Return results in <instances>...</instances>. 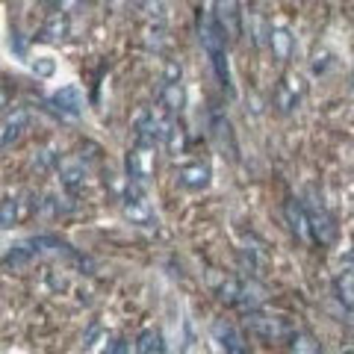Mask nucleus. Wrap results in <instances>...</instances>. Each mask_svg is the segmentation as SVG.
Returning <instances> with one entry per match:
<instances>
[{
	"instance_id": "nucleus-1",
	"label": "nucleus",
	"mask_w": 354,
	"mask_h": 354,
	"mask_svg": "<svg viewBox=\"0 0 354 354\" xmlns=\"http://www.w3.org/2000/svg\"><path fill=\"white\" fill-rule=\"evenodd\" d=\"M201 45L206 56H210V65L215 77H219V83L224 88H231V68H228V54H224V45H228V36H224V30L219 27L213 15H206L201 21Z\"/></svg>"
},
{
	"instance_id": "nucleus-2",
	"label": "nucleus",
	"mask_w": 354,
	"mask_h": 354,
	"mask_svg": "<svg viewBox=\"0 0 354 354\" xmlns=\"http://www.w3.org/2000/svg\"><path fill=\"white\" fill-rule=\"evenodd\" d=\"M121 210L127 215V222L136 224V228H145V231H154L156 228V213L151 201L145 195V186L127 180L124 189H121Z\"/></svg>"
},
{
	"instance_id": "nucleus-3",
	"label": "nucleus",
	"mask_w": 354,
	"mask_h": 354,
	"mask_svg": "<svg viewBox=\"0 0 354 354\" xmlns=\"http://www.w3.org/2000/svg\"><path fill=\"white\" fill-rule=\"evenodd\" d=\"M304 210H307V219H310V231H313V239H319L322 245H331L337 239V219L328 213L322 195L316 189H307V201H304Z\"/></svg>"
},
{
	"instance_id": "nucleus-4",
	"label": "nucleus",
	"mask_w": 354,
	"mask_h": 354,
	"mask_svg": "<svg viewBox=\"0 0 354 354\" xmlns=\"http://www.w3.org/2000/svg\"><path fill=\"white\" fill-rule=\"evenodd\" d=\"M38 210V198L30 192H15V195H6L0 201V228L9 231V228H18L24 224L27 219H33V213Z\"/></svg>"
},
{
	"instance_id": "nucleus-5",
	"label": "nucleus",
	"mask_w": 354,
	"mask_h": 354,
	"mask_svg": "<svg viewBox=\"0 0 354 354\" xmlns=\"http://www.w3.org/2000/svg\"><path fill=\"white\" fill-rule=\"evenodd\" d=\"M180 77H183L180 62L169 59V62H165V71H163V86H160V104L169 115H180L183 104H186V92H183Z\"/></svg>"
},
{
	"instance_id": "nucleus-6",
	"label": "nucleus",
	"mask_w": 354,
	"mask_h": 354,
	"mask_svg": "<svg viewBox=\"0 0 354 354\" xmlns=\"http://www.w3.org/2000/svg\"><path fill=\"white\" fill-rule=\"evenodd\" d=\"M304 95H307V83H304L301 74H287L274 88V106H278L281 115L295 113L304 104Z\"/></svg>"
},
{
	"instance_id": "nucleus-7",
	"label": "nucleus",
	"mask_w": 354,
	"mask_h": 354,
	"mask_svg": "<svg viewBox=\"0 0 354 354\" xmlns=\"http://www.w3.org/2000/svg\"><path fill=\"white\" fill-rule=\"evenodd\" d=\"M154 156L156 148L151 145H133V151L127 154V180L145 186L154 177Z\"/></svg>"
},
{
	"instance_id": "nucleus-8",
	"label": "nucleus",
	"mask_w": 354,
	"mask_h": 354,
	"mask_svg": "<svg viewBox=\"0 0 354 354\" xmlns=\"http://www.w3.org/2000/svg\"><path fill=\"white\" fill-rule=\"evenodd\" d=\"M165 121L169 118L156 115L154 110H145L136 115V124H133V136H136V145H151V148H160L163 145V130H165Z\"/></svg>"
},
{
	"instance_id": "nucleus-9",
	"label": "nucleus",
	"mask_w": 354,
	"mask_h": 354,
	"mask_svg": "<svg viewBox=\"0 0 354 354\" xmlns=\"http://www.w3.org/2000/svg\"><path fill=\"white\" fill-rule=\"evenodd\" d=\"M248 328H251L254 337L263 340V342H281L290 333V328H287V322L283 319L266 316V313H260V310L248 313Z\"/></svg>"
},
{
	"instance_id": "nucleus-10",
	"label": "nucleus",
	"mask_w": 354,
	"mask_h": 354,
	"mask_svg": "<svg viewBox=\"0 0 354 354\" xmlns=\"http://www.w3.org/2000/svg\"><path fill=\"white\" fill-rule=\"evenodd\" d=\"M333 287H337V298L342 301V307L354 310V248H349V251L340 257Z\"/></svg>"
},
{
	"instance_id": "nucleus-11",
	"label": "nucleus",
	"mask_w": 354,
	"mask_h": 354,
	"mask_svg": "<svg viewBox=\"0 0 354 354\" xmlns=\"http://www.w3.org/2000/svg\"><path fill=\"white\" fill-rule=\"evenodd\" d=\"M213 180V172H210V163L204 160H192V163H183L177 169V183L189 192H204Z\"/></svg>"
},
{
	"instance_id": "nucleus-12",
	"label": "nucleus",
	"mask_w": 354,
	"mask_h": 354,
	"mask_svg": "<svg viewBox=\"0 0 354 354\" xmlns=\"http://www.w3.org/2000/svg\"><path fill=\"white\" fill-rule=\"evenodd\" d=\"M213 18L219 21V27L224 30L228 38L242 36V12H239V3H236V0H215Z\"/></svg>"
},
{
	"instance_id": "nucleus-13",
	"label": "nucleus",
	"mask_w": 354,
	"mask_h": 354,
	"mask_svg": "<svg viewBox=\"0 0 354 354\" xmlns=\"http://www.w3.org/2000/svg\"><path fill=\"white\" fill-rule=\"evenodd\" d=\"M213 333H215V342H219L222 354H248V342H245V337L231 322H215Z\"/></svg>"
},
{
	"instance_id": "nucleus-14",
	"label": "nucleus",
	"mask_w": 354,
	"mask_h": 354,
	"mask_svg": "<svg viewBox=\"0 0 354 354\" xmlns=\"http://www.w3.org/2000/svg\"><path fill=\"white\" fill-rule=\"evenodd\" d=\"M283 215H287V224L292 236L298 242H310L313 239V231H310V219H307V210H304V204L298 201H287V206H283Z\"/></svg>"
},
{
	"instance_id": "nucleus-15",
	"label": "nucleus",
	"mask_w": 354,
	"mask_h": 354,
	"mask_svg": "<svg viewBox=\"0 0 354 354\" xmlns=\"http://www.w3.org/2000/svg\"><path fill=\"white\" fill-rule=\"evenodd\" d=\"M51 104L56 106V113L65 115V118H80L83 115V95H80L77 86H62L59 92H54Z\"/></svg>"
},
{
	"instance_id": "nucleus-16",
	"label": "nucleus",
	"mask_w": 354,
	"mask_h": 354,
	"mask_svg": "<svg viewBox=\"0 0 354 354\" xmlns=\"http://www.w3.org/2000/svg\"><path fill=\"white\" fill-rule=\"evenodd\" d=\"M27 127H30V113L27 110L12 113L9 121L3 124V130H0V148H15L27 136Z\"/></svg>"
},
{
	"instance_id": "nucleus-17",
	"label": "nucleus",
	"mask_w": 354,
	"mask_h": 354,
	"mask_svg": "<svg viewBox=\"0 0 354 354\" xmlns=\"http://www.w3.org/2000/svg\"><path fill=\"white\" fill-rule=\"evenodd\" d=\"M86 177H88V172H86V165L80 160H68V163L59 165V183H62L65 192H71V195L77 189H83Z\"/></svg>"
},
{
	"instance_id": "nucleus-18",
	"label": "nucleus",
	"mask_w": 354,
	"mask_h": 354,
	"mask_svg": "<svg viewBox=\"0 0 354 354\" xmlns=\"http://www.w3.org/2000/svg\"><path fill=\"white\" fill-rule=\"evenodd\" d=\"M269 47H272L274 59L287 62V59L292 56V51H295V36L290 33L287 27H274V30H269Z\"/></svg>"
},
{
	"instance_id": "nucleus-19",
	"label": "nucleus",
	"mask_w": 354,
	"mask_h": 354,
	"mask_svg": "<svg viewBox=\"0 0 354 354\" xmlns=\"http://www.w3.org/2000/svg\"><path fill=\"white\" fill-rule=\"evenodd\" d=\"M163 148H165V151H169L172 156L183 154V148H186V130L174 121V118H169V121H165V130H163Z\"/></svg>"
},
{
	"instance_id": "nucleus-20",
	"label": "nucleus",
	"mask_w": 354,
	"mask_h": 354,
	"mask_svg": "<svg viewBox=\"0 0 354 354\" xmlns=\"http://www.w3.org/2000/svg\"><path fill=\"white\" fill-rule=\"evenodd\" d=\"M136 354H165V342L160 331H142L139 342H136Z\"/></svg>"
},
{
	"instance_id": "nucleus-21",
	"label": "nucleus",
	"mask_w": 354,
	"mask_h": 354,
	"mask_svg": "<svg viewBox=\"0 0 354 354\" xmlns=\"http://www.w3.org/2000/svg\"><path fill=\"white\" fill-rule=\"evenodd\" d=\"M42 36H45V42H65V36H68V18L65 15H54L51 21L45 24L42 30Z\"/></svg>"
},
{
	"instance_id": "nucleus-22",
	"label": "nucleus",
	"mask_w": 354,
	"mask_h": 354,
	"mask_svg": "<svg viewBox=\"0 0 354 354\" xmlns=\"http://www.w3.org/2000/svg\"><path fill=\"white\" fill-rule=\"evenodd\" d=\"M148 47H154V51H163L165 47V24L163 21H154L148 27Z\"/></svg>"
},
{
	"instance_id": "nucleus-23",
	"label": "nucleus",
	"mask_w": 354,
	"mask_h": 354,
	"mask_svg": "<svg viewBox=\"0 0 354 354\" xmlns=\"http://www.w3.org/2000/svg\"><path fill=\"white\" fill-rule=\"evenodd\" d=\"M54 165H59V154H56V151L45 148V151L36 154V169H38V172H47V169H54Z\"/></svg>"
},
{
	"instance_id": "nucleus-24",
	"label": "nucleus",
	"mask_w": 354,
	"mask_h": 354,
	"mask_svg": "<svg viewBox=\"0 0 354 354\" xmlns=\"http://www.w3.org/2000/svg\"><path fill=\"white\" fill-rule=\"evenodd\" d=\"M292 354H319V346L310 337H298L292 346Z\"/></svg>"
},
{
	"instance_id": "nucleus-25",
	"label": "nucleus",
	"mask_w": 354,
	"mask_h": 354,
	"mask_svg": "<svg viewBox=\"0 0 354 354\" xmlns=\"http://www.w3.org/2000/svg\"><path fill=\"white\" fill-rule=\"evenodd\" d=\"M54 68H56V65H54V59H47V56H38L36 62H33V71H36V74H42V77H51V74H54Z\"/></svg>"
},
{
	"instance_id": "nucleus-26",
	"label": "nucleus",
	"mask_w": 354,
	"mask_h": 354,
	"mask_svg": "<svg viewBox=\"0 0 354 354\" xmlns=\"http://www.w3.org/2000/svg\"><path fill=\"white\" fill-rule=\"evenodd\" d=\"M340 354H354V346H346V349H342Z\"/></svg>"
},
{
	"instance_id": "nucleus-27",
	"label": "nucleus",
	"mask_w": 354,
	"mask_h": 354,
	"mask_svg": "<svg viewBox=\"0 0 354 354\" xmlns=\"http://www.w3.org/2000/svg\"><path fill=\"white\" fill-rule=\"evenodd\" d=\"M248 3H260V0H248Z\"/></svg>"
}]
</instances>
